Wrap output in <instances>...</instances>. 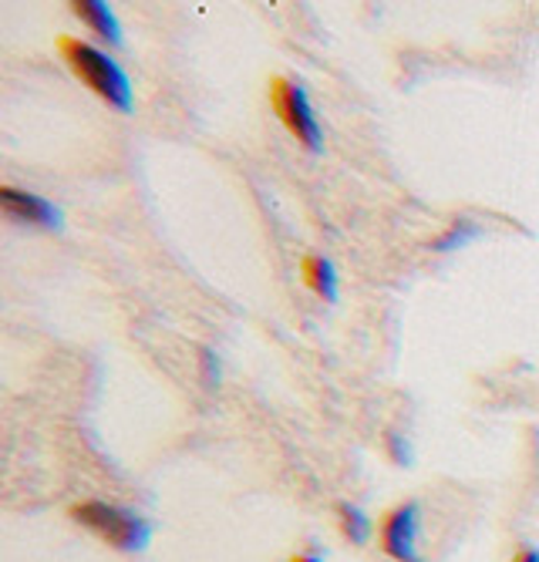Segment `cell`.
I'll return each mask as SVG.
<instances>
[{
  "label": "cell",
  "mask_w": 539,
  "mask_h": 562,
  "mask_svg": "<svg viewBox=\"0 0 539 562\" xmlns=\"http://www.w3.org/2000/svg\"><path fill=\"white\" fill-rule=\"evenodd\" d=\"M71 519L91 529L94 536H102L119 552H145L153 542V522L132 513V508H122L112 502H98V498L78 502L71 505Z\"/></svg>",
  "instance_id": "2"
},
{
  "label": "cell",
  "mask_w": 539,
  "mask_h": 562,
  "mask_svg": "<svg viewBox=\"0 0 539 562\" xmlns=\"http://www.w3.org/2000/svg\"><path fill=\"white\" fill-rule=\"evenodd\" d=\"M290 562H324L321 555H314V552H301V555H293Z\"/></svg>",
  "instance_id": "13"
},
{
  "label": "cell",
  "mask_w": 539,
  "mask_h": 562,
  "mask_svg": "<svg viewBox=\"0 0 539 562\" xmlns=\"http://www.w3.org/2000/svg\"><path fill=\"white\" fill-rule=\"evenodd\" d=\"M388 448H391V458H395L398 465H408V462H412V451H408L405 438H398V435H388Z\"/></svg>",
  "instance_id": "11"
},
{
  "label": "cell",
  "mask_w": 539,
  "mask_h": 562,
  "mask_svg": "<svg viewBox=\"0 0 539 562\" xmlns=\"http://www.w3.org/2000/svg\"><path fill=\"white\" fill-rule=\"evenodd\" d=\"M304 280H307V286H311L317 296H324L327 303H337V300H340L337 270H334L330 260H324V257H307V260H304Z\"/></svg>",
  "instance_id": "7"
},
{
  "label": "cell",
  "mask_w": 539,
  "mask_h": 562,
  "mask_svg": "<svg viewBox=\"0 0 539 562\" xmlns=\"http://www.w3.org/2000/svg\"><path fill=\"white\" fill-rule=\"evenodd\" d=\"M513 562H539V549L526 546V549H519V555H516Z\"/></svg>",
  "instance_id": "12"
},
{
  "label": "cell",
  "mask_w": 539,
  "mask_h": 562,
  "mask_svg": "<svg viewBox=\"0 0 539 562\" xmlns=\"http://www.w3.org/2000/svg\"><path fill=\"white\" fill-rule=\"evenodd\" d=\"M475 233H479V226H475V223H469V220H462V223H456V226L449 229V236H442V239L435 243V249H452V246H462V243H469Z\"/></svg>",
  "instance_id": "9"
},
{
  "label": "cell",
  "mask_w": 539,
  "mask_h": 562,
  "mask_svg": "<svg viewBox=\"0 0 539 562\" xmlns=\"http://www.w3.org/2000/svg\"><path fill=\"white\" fill-rule=\"evenodd\" d=\"M337 522H340V532H345V539H351L355 546H368V542H371L374 526H371V519L361 513L358 505L340 502V505H337Z\"/></svg>",
  "instance_id": "8"
},
{
  "label": "cell",
  "mask_w": 539,
  "mask_h": 562,
  "mask_svg": "<svg viewBox=\"0 0 539 562\" xmlns=\"http://www.w3.org/2000/svg\"><path fill=\"white\" fill-rule=\"evenodd\" d=\"M71 11L98 34V37H105L109 44H122V24L115 18V11L105 4V0H75Z\"/></svg>",
  "instance_id": "6"
},
{
  "label": "cell",
  "mask_w": 539,
  "mask_h": 562,
  "mask_svg": "<svg viewBox=\"0 0 539 562\" xmlns=\"http://www.w3.org/2000/svg\"><path fill=\"white\" fill-rule=\"evenodd\" d=\"M61 55H65L71 75L81 85H88L102 101H109L112 109H119L125 115L135 109V91H132L125 68L115 58H109L105 50H98L94 44L78 41V37H61Z\"/></svg>",
  "instance_id": "1"
},
{
  "label": "cell",
  "mask_w": 539,
  "mask_h": 562,
  "mask_svg": "<svg viewBox=\"0 0 539 562\" xmlns=\"http://www.w3.org/2000/svg\"><path fill=\"white\" fill-rule=\"evenodd\" d=\"M418 536H422L418 502H405L398 508H391L381 522V549L398 562H425L418 552Z\"/></svg>",
  "instance_id": "4"
},
{
  "label": "cell",
  "mask_w": 539,
  "mask_h": 562,
  "mask_svg": "<svg viewBox=\"0 0 539 562\" xmlns=\"http://www.w3.org/2000/svg\"><path fill=\"white\" fill-rule=\"evenodd\" d=\"M0 210H4L8 220L24 223V226H37V229H61L65 216L55 202H47L44 195L34 192H21L14 186L0 189Z\"/></svg>",
  "instance_id": "5"
},
{
  "label": "cell",
  "mask_w": 539,
  "mask_h": 562,
  "mask_svg": "<svg viewBox=\"0 0 539 562\" xmlns=\"http://www.w3.org/2000/svg\"><path fill=\"white\" fill-rule=\"evenodd\" d=\"M270 101H273L277 115L283 119L287 132H290L293 138H297L307 151H321L324 132H321V122H317V115H314V105H311V98H307L304 85L290 81V78H273V85H270Z\"/></svg>",
  "instance_id": "3"
},
{
  "label": "cell",
  "mask_w": 539,
  "mask_h": 562,
  "mask_svg": "<svg viewBox=\"0 0 539 562\" xmlns=\"http://www.w3.org/2000/svg\"><path fill=\"white\" fill-rule=\"evenodd\" d=\"M203 381H206V387L220 384V361L213 350H203Z\"/></svg>",
  "instance_id": "10"
}]
</instances>
